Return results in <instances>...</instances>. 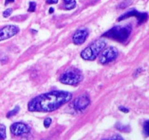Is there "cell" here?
Segmentation results:
<instances>
[{
    "label": "cell",
    "mask_w": 149,
    "mask_h": 140,
    "mask_svg": "<svg viewBox=\"0 0 149 140\" xmlns=\"http://www.w3.org/2000/svg\"><path fill=\"white\" fill-rule=\"evenodd\" d=\"M72 99V94L63 90H55L43 93L29 102L28 109L31 112H49L56 110Z\"/></svg>",
    "instance_id": "6da1fadb"
},
{
    "label": "cell",
    "mask_w": 149,
    "mask_h": 140,
    "mask_svg": "<svg viewBox=\"0 0 149 140\" xmlns=\"http://www.w3.org/2000/svg\"><path fill=\"white\" fill-rule=\"evenodd\" d=\"M132 32L130 26H116L105 32L102 36L113 39L119 42H125L127 40Z\"/></svg>",
    "instance_id": "7a4b0ae2"
},
{
    "label": "cell",
    "mask_w": 149,
    "mask_h": 140,
    "mask_svg": "<svg viewBox=\"0 0 149 140\" xmlns=\"http://www.w3.org/2000/svg\"><path fill=\"white\" fill-rule=\"evenodd\" d=\"M106 43L103 39H98L93 42L81 52V57L87 61H93L106 47Z\"/></svg>",
    "instance_id": "3957f363"
},
{
    "label": "cell",
    "mask_w": 149,
    "mask_h": 140,
    "mask_svg": "<svg viewBox=\"0 0 149 140\" xmlns=\"http://www.w3.org/2000/svg\"><path fill=\"white\" fill-rule=\"evenodd\" d=\"M81 74L75 71H67L60 77V82L63 84L77 85L82 80Z\"/></svg>",
    "instance_id": "277c9868"
},
{
    "label": "cell",
    "mask_w": 149,
    "mask_h": 140,
    "mask_svg": "<svg viewBox=\"0 0 149 140\" xmlns=\"http://www.w3.org/2000/svg\"><path fill=\"white\" fill-rule=\"evenodd\" d=\"M119 54V51H118L117 48L115 47H109L105 49L103 51V52L100 55V63L102 64H106L109 63L111 62V61H114L118 56Z\"/></svg>",
    "instance_id": "5b68a950"
},
{
    "label": "cell",
    "mask_w": 149,
    "mask_h": 140,
    "mask_svg": "<svg viewBox=\"0 0 149 140\" xmlns=\"http://www.w3.org/2000/svg\"><path fill=\"white\" fill-rule=\"evenodd\" d=\"M131 17H136V18L138 20V23H139V24H141V23L146 21L148 16L146 13H141L135 10H132L127 12L125 14L122 15L118 18V21H121V20H125V19L129 18Z\"/></svg>",
    "instance_id": "8992f818"
},
{
    "label": "cell",
    "mask_w": 149,
    "mask_h": 140,
    "mask_svg": "<svg viewBox=\"0 0 149 140\" xmlns=\"http://www.w3.org/2000/svg\"><path fill=\"white\" fill-rule=\"evenodd\" d=\"M20 29L15 25H8L0 29V42L11 38L19 32Z\"/></svg>",
    "instance_id": "52a82bcc"
},
{
    "label": "cell",
    "mask_w": 149,
    "mask_h": 140,
    "mask_svg": "<svg viewBox=\"0 0 149 140\" xmlns=\"http://www.w3.org/2000/svg\"><path fill=\"white\" fill-rule=\"evenodd\" d=\"M90 103V98L87 95H81V96H79L74 100L73 105H74V108L76 110L79 111V112H81L88 106Z\"/></svg>",
    "instance_id": "ba28073f"
},
{
    "label": "cell",
    "mask_w": 149,
    "mask_h": 140,
    "mask_svg": "<svg viewBox=\"0 0 149 140\" xmlns=\"http://www.w3.org/2000/svg\"><path fill=\"white\" fill-rule=\"evenodd\" d=\"M10 131L15 136H21L29 133L30 128L23 123H15L10 126Z\"/></svg>",
    "instance_id": "9c48e42d"
},
{
    "label": "cell",
    "mask_w": 149,
    "mask_h": 140,
    "mask_svg": "<svg viewBox=\"0 0 149 140\" xmlns=\"http://www.w3.org/2000/svg\"><path fill=\"white\" fill-rule=\"evenodd\" d=\"M88 35L89 33L86 29H80L77 31L73 36V42L77 45H82L88 37Z\"/></svg>",
    "instance_id": "30bf717a"
},
{
    "label": "cell",
    "mask_w": 149,
    "mask_h": 140,
    "mask_svg": "<svg viewBox=\"0 0 149 140\" xmlns=\"http://www.w3.org/2000/svg\"><path fill=\"white\" fill-rule=\"evenodd\" d=\"M75 0H63V9L66 10H71L76 7Z\"/></svg>",
    "instance_id": "8fae6325"
},
{
    "label": "cell",
    "mask_w": 149,
    "mask_h": 140,
    "mask_svg": "<svg viewBox=\"0 0 149 140\" xmlns=\"http://www.w3.org/2000/svg\"><path fill=\"white\" fill-rule=\"evenodd\" d=\"M116 128H117L119 131H123V132H129L130 131V128L129 125H122L120 123H117L116 124Z\"/></svg>",
    "instance_id": "7c38bea8"
},
{
    "label": "cell",
    "mask_w": 149,
    "mask_h": 140,
    "mask_svg": "<svg viewBox=\"0 0 149 140\" xmlns=\"http://www.w3.org/2000/svg\"><path fill=\"white\" fill-rule=\"evenodd\" d=\"M6 139V127L3 124H0V139Z\"/></svg>",
    "instance_id": "4fadbf2b"
},
{
    "label": "cell",
    "mask_w": 149,
    "mask_h": 140,
    "mask_svg": "<svg viewBox=\"0 0 149 140\" xmlns=\"http://www.w3.org/2000/svg\"><path fill=\"white\" fill-rule=\"evenodd\" d=\"M19 111H20V107H19V106H16L13 110L10 111V112L7 114V118H11V117L17 115V114L18 113Z\"/></svg>",
    "instance_id": "5bb4252c"
},
{
    "label": "cell",
    "mask_w": 149,
    "mask_h": 140,
    "mask_svg": "<svg viewBox=\"0 0 149 140\" xmlns=\"http://www.w3.org/2000/svg\"><path fill=\"white\" fill-rule=\"evenodd\" d=\"M132 0H125L123 2H122L120 4H119V7L122 9L125 8V7H128V6L132 3Z\"/></svg>",
    "instance_id": "9a60e30c"
},
{
    "label": "cell",
    "mask_w": 149,
    "mask_h": 140,
    "mask_svg": "<svg viewBox=\"0 0 149 140\" xmlns=\"http://www.w3.org/2000/svg\"><path fill=\"white\" fill-rule=\"evenodd\" d=\"M36 2H34V1H31V2L29 3V9H28V11L30 12V13L34 12L35 10H36Z\"/></svg>",
    "instance_id": "2e32d148"
},
{
    "label": "cell",
    "mask_w": 149,
    "mask_h": 140,
    "mask_svg": "<svg viewBox=\"0 0 149 140\" xmlns=\"http://www.w3.org/2000/svg\"><path fill=\"white\" fill-rule=\"evenodd\" d=\"M12 13H13V9L8 8L3 12V16L4 18H8L12 14Z\"/></svg>",
    "instance_id": "e0dca14e"
},
{
    "label": "cell",
    "mask_w": 149,
    "mask_h": 140,
    "mask_svg": "<svg viewBox=\"0 0 149 140\" xmlns=\"http://www.w3.org/2000/svg\"><path fill=\"white\" fill-rule=\"evenodd\" d=\"M143 132L146 136H148V120H146L143 125Z\"/></svg>",
    "instance_id": "ac0fdd59"
},
{
    "label": "cell",
    "mask_w": 149,
    "mask_h": 140,
    "mask_svg": "<svg viewBox=\"0 0 149 140\" xmlns=\"http://www.w3.org/2000/svg\"><path fill=\"white\" fill-rule=\"evenodd\" d=\"M51 123H52V119L49 118H47L45 120V121H44V125H45V128H47L49 127Z\"/></svg>",
    "instance_id": "d6986e66"
},
{
    "label": "cell",
    "mask_w": 149,
    "mask_h": 140,
    "mask_svg": "<svg viewBox=\"0 0 149 140\" xmlns=\"http://www.w3.org/2000/svg\"><path fill=\"white\" fill-rule=\"evenodd\" d=\"M119 110H120V111H122V112H125V113H127V112H129V109H127L126 107H125V106H119Z\"/></svg>",
    "instance_id": "ffe728a7"
},
{
    "label": "cell",
    "mask_w": 149,
    "mask_h": 140,
    "mask_svg": "<svg viewBox=\"0 0 149 140\" xmlns=\"http://www.w3.org/2000/svg\"><path fill=\"white\" fill-rule=\"evenodd\" d=\"M58 0H47L46 2L49 4H57L58 3Z\"/></svg>",
    "instance_id": "44dd1931"
},
{
    "label": "cell",
    "mask_w": 149,
    "mask_h": 140,
    "mask_svg": "<svg viewBox=\"0 0 149 140\" xmlns=\"http://www.w3.org/2000/svg\"><path fill=\"white\" fill-rule=\"evenodd\" d=\"M111 139H123L122 138L121 136H119V135H116V136H113L111 137Z\"/></svg>",
    "instance_id": "7402d4cb"
},
{
    "label": "cell",
    "mask_w": 149,
    "mask_h": 140,
    "mask_svg": "<svg viewBox=\"0 0 149 140\" xmlns=\"http://www.w3.org/2000/svg\"><path fill=\"white\" fill-rule=\"evenodd\" d=\"M14 1H15V0H6V1H5V5L10 4V3L14 2Z\"/></svg>",
    "instance_id": "603a6c76"
},
{
    "label": "cell",
    "mask_w": 149,
    "mask_h": 140,
    "mask_svg": "<svg viewBox=\"0 0 149 140\" xmlns=\"http://www.w3.org/2000/svg\"><path fill=\"white\" fill-rule=\"evenodd\" d=\"M49 13H53V12H54V9L52 8V7H51V8L49 9Z\"/></svg>",
    "instance_id": "cb8c5ba5"
}]
</instances>
